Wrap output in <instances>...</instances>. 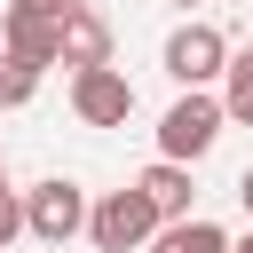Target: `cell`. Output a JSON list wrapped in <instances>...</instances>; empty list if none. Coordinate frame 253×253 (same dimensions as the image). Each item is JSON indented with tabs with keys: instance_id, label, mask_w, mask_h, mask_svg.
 Masks as SVG:
<instances>
[{
	"instance_id": "5",
	"label": "cell",
	"mask_w": 253,
	"mask_h": 253,
	"mask_svg": "<svg viewBox=\"0 0 253 253\" xmlns=\"http://www.w3.org/2000/svg\"><path fill=\"white\" fill-rule=\"evenodd\" d=\"M166 79L190 95V87H213L221 79V63H229V40L213 32V24H182V32H166Z\"/></svg>"
},
{
	"instance_id": "13",
	"label": "cell",
	"mask_w": 253,
	"mask_h": 253,
	"mask_svg": "<svg viewBox=\"0 0 253 253\" xmlns=\"http://www.w3.org/2000/svg\"><path fill=\"white\" fill-rule=\"evenodd\" d=\"M237 206H245V213H253V166H245V174H237Z\"/></svg>"
},
{
	"instance_id": "8",
	"label": "cell",
	"mask_w": 253,
	"mask_h": 253,
	"mask_svg": "<svg viewBox=\"0 0 253 253\" xmlns=\"http://www.w3.org/2000/svg\"><path fill=\"white\" fill-rule=\"evenodd\" d=\"M126 190H134V198L158 213V229H166V221H190V190H198V182H190V166H166V158H150V166H142Z\"/></svg>"
},
{
	"instance_id": "10",
	"label": "cell",
	"mask_w": 253,
	"mask_h": 253,
	"mask_svg": "<svg viewBox=\"0 0 253 253\" xmlns=\"http://www.w3.org/2000/svg\"><path fill=\"white\" fill-rule=\"evenodd\" d=\"M150 253H229V229L190 213V221H166V229L150 237Z\"/></svg>"
},
{
	"instance_id": "4",
	"label": "cell",
	"mask_w": 253,
	"mask_h": 253,
	"mask_svg": "<svg viewBox=\"0 0 253 253\" xmlns=\"http://www.w3.org/2000/svg\"><path fill=\"white\" fill-rule=\"evenodd\" d=\"M87 237H95V253H142V245L158 237V213H150L134 190H103V198L87 206Z\"/></svg>"
},
{
	"instance_id": "11",
	"label": "cell",
	"mask_w": 253,
	"mask_h": 253,
	"mask_svg": "<svg viewBox=\"0 0 253 253\" xmlns=\"http://www.w3.org/2000/svg\"><path fill=\"white\" fill-rule=\"evenodd\" d=\"M32 95H40V71H24V63L0 55V111H24Z\"/></svg>"
},
{
	"instance_id": "16",
	"label": "cell",
	"mask_w": 253,
	"mask_h": 253,
	"mask_svg": "<svg viewBox=\"0 0 253 253\" xmlns=\"http://www.w3.org/2000/svg\"><path fill=\"white\" fill-rule=\"evenodd\" d=\"M174 8H198V0H174Z\"/></svg>"
},
{
	"instance_id": "15",
	"label": "cell",
	"mask_w": 253,
	"mask_h": 253,
	"mask_svg": "<svg viewBox=\"0 0 253 253\" xmlns=\"http://www.w3.org/2000/svg\"><path fill=\"white\" fill-rule=\"evenodd\" d=\"M0 198H8V166H0Z\"/></svg>"
},
{
	"instance_id": "6",
	"label": "cell",
	"mask_w": 253,
	"mask_h": 253,
	"mask_svg": "<svg viewBox=\"0 0 253 253\" xmlns=\"http://www.w3.org/2000/svg\"><path fill=\"white\" fill-rule=\"evenodd\" d=\"M71 119H79V126H126V119H134V79H126L119 63L71 71Z\"/></svg>"
},
{
	"instance_id": "1",
	"label": "cell",
	"mask_w": 253,
	"mask_h": 253,
	"mask_svg": "<svg viewBox=\"0 0 253 253\" xmlns=\"http://www.w3.org/2000/svg\"><path fill=\"white\" fill-rule=\"evenodd\" d=\"M79 0H8L0 16V55L24 63V71H55V24L71 16Z\"/></svg>"
},
{
	"instance_id": "14",
	"label": "cell",
	"mask_w": 253,
	"mask_h": 253,
	"mask_svg": "<svg viewBox=\"0 0 253 253\" xmlns=\"http://www.w3.org/2000/svg\"><path fill=\"white\" fill-rule=\"evenodd\" d=\"M229 253H253V229H245V237H229Z\"/></svg>"
},
{
	"instance_id": "2",
	"label": "cell",
	"mask_w": 253,
	"mask_h": 253,
	"mask_svg": "<svg viewBox=\"0 0 253 253\" xmlns=\"http://www.w3.org/2000/svg\"><path fill=\"white\" fill-rule=\"evenodd\" d=\"M213 142H221V103H213V87L174 95L166 119H158V158H166V166H198Z\"/></svg>"
},
{
	"instance_id": "12",
	"label": "cell",
	"mask_w": 253,
	"mask_h": 253,
	"mask_svg": "<svg viewBox=\"0 0 253 253\" xmlns=\"http://www.w3.org/2000/svg\"><path fill=\"white\" fill-rule=\"evenodd\" d=\"M16 237H24V206H16V190H8V198H0V253H8Z\"/></svg>"
},
{
	"instance_id": "7",
	"label": "cell",
	"mask_w": 253,
	"mask_h": 253,
	"mask_svg": "<svg viewBox=\"0 0 253 253\" xmlns=\"http://www.w3.org/2000/svg\"><path fill=\"white\" fill-rule=\"evenodd\" d=\"M55 63H71V71H95V63H111V16L79 0V8L55 24Z\"/></svg>"
},
{
	"instance_id": "3",
	"label": "cell",
	"mask_w": 253,
	"mask_h": 253,
	"mask_svg": "<svg viewBox=\"0 0 253 253\" xmlns=\"http://www.w3.org/2000/svg\"><path fill=\"white\" fill-rule=\"evenodd\" d=\"M16 206H24V229H32L40 245H71V237L87 229V190H79L71 174H47V182L16 190Z\"/></svg>"
},
{
	"instance_id": "9",
	"label": "cell",
	"mask_w": 253,
	"mask_h": 253,
	"mask_svg": "<svg viewBox=\"0 0 253 253\" xmlns=\"http://www.w3.org/2000/svg\"><path fill=\"white\" fill-rule=\"evenodd\" d=\"M213 103H221V126H253V47H229Z\"/></svg>"
}]
</instances>
